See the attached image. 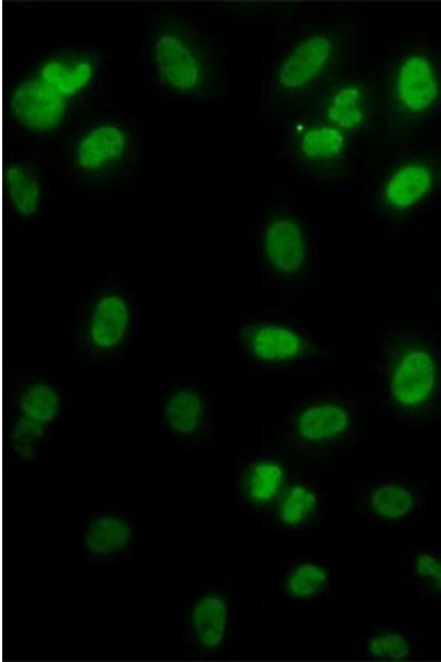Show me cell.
<instances>
[{"label": "cell", "mask_w": 441, "mask_h": 662, "mask_svg": "<svg viewBox=\"0 0 441 662\" xmlns=\"http://www.w3.org/2000/svg\"><path fill=\"white\" fill-rule=\"evenodd\" d=\"M144 121L118 110L82 119L61 137L53 166L71 189L88 195L122 190L141 171L146 157Z\"/></svg>", "instance_id": "1"}, {"label": "cell", "mask_w": 441, "mask_h": 662, "mask_svg": "<svg viewBox=\"0 0 441 662\" xmlns=\"http://www.w3.org/2000/svg\"><path fill=\"white\" fill-rule=\"evenodd\" d=\"M141 310L140 284L109 269L77 298L64 348L84 366L115 367L140 341Z\"/></svg>", "instance_id": "2"}, {"label": "cell", "mask_w": 441, "mask_h": 662, "mask_svg": "<svg viewBox=\"0 0 441 662\" xmlns=\"http://www.w3.org/2000/svg\"><path fill=\"white\" fill-rule=\"evenodd\" d=\"M378 398L395 424L422 428L441 414V339L427 327L387 332L376 362Z\"/></svg>", "instance_id": "3"}, {"label": "cell", "mask_w": 441, "mask_h": 662, "mask_svg": "<svg viewBox=\"0 0 441 662\" xmlns=\"http://www.w3.org/2000/svg\"><path fill=\"white\" fill-rule=\"evenodd\" d=\"M141 74L146 87L168 102H205L217 88L212 46L191 22L170 14L144 21Z\"/></svg>", "instance_id": "4"}, {"label": "cell", "mask_w": 441, "mask_h": 662, "mask_svg": "<svg viewBox=\"0 0 441 662\" xmlns=\"http://www.w3.org/2000/svg\"><path fill=\"white\" fill-rule=\"evenodd\" d=\"M364 418L363 406L352 397L332 392L304 395L287 407L279 439L301 462L329 463L355 447Z\"/></svg>", "instance_id": "5"}, {"label": "cell", "mask_w": 441, "mask_h": 662, "mask_svg": "<svg viewBox=\"0 0 441 662\" xmlns=\"http://www.w3.org/2000/svg\"><path fill=\"white\" fill-rule=\"evenodd\" d=\"M378 104L399 125H417L441 113V46L424 41L397 53L383 75Z\"/></svg>", "instance_id": "6"}, {"label": "cell", "mask_w": 441, "mask_h": 662, "mask_svg": "<svg viewBox=\"0 0 441 662\" xmlns=\"http://www.w3.org/2000/svg\"><path fill=\"white\" fill-rule=\"evenodd\" d=\"M228 339L234 352L256 370L311 365L332 350L302 323L262 314L238 316Z\"/></svg>", "instance_id": "7"}, {"label": "cell", "mask_w": 441, "mask_h": 662, "mask_svg": "<svg viewBox=\"0 0 441 662\" xmlns=\"http://www.w3.org/2000/svg\"><path fill=\"white\" fill-rule=\"evenodd\" d=\"M235 588L229 580L197 586L169 618V630L192 659H214L229 647L236 624Z\"/></svg>", "instance_id": "8"}, {"label": "cell", "mask_w": 441, "mask_h": 662, "mask_svg": "<svg viewBox=\"0 0 441 662\" xmlns=\"http://www.w3.org/2000/svg\"><path fill=\"white\" fill-rule=\"evenodd\" d=\"M163 439L186 451L201 452L217 444V404L212 387L198 377H169L154 403Z\"/></svg>", "instance_id": "9"}, {"label": "cell", "mask_w": 441, "mask_h": 662, "mask_svg": "<svg viewBox=\"0 0 441 662\" xmlns=\"http://www.w3.org/2000/svg\"><path fill=\"white\" fill-rule=\"evenodd\" d=\"M24 67L84 108L106 92L111 77L112 54L95 43L72 41L37 51Z\"/></svg>", "instance_id": "10"}, {"label": "cell", "mask_w": 441, "mask_h": 662, "mask_svg": "<svg viewBox=\"0 0 441 662\" xmlns=\"http://www.w3.org/2000/svg\"><path fill=\"white\" fill-rule=\"evenodd\" d=\"M351 38L341 26L303 35L281 57L270 78V92L292 99L316 93L336 75L347 56Z\"/></svg>", "instance_id": "11"}, {"label": "cell", "mask_w": 441, "mask_h": 662, "mask_svg": "<svg viewBox=\"0 0 441 662\" xmlns=\"http://www.w3.org/2000/svg\"><path fill=\"white\" fill-rule=\"evenodd\" d=\"M348 509L383 531L416 528L428 513L429 484L405 473L379 472L357 488Z\"/></svg>", "instance_id": "12"}, {"label": "cell", "mask_w": 441, "mask_h": 662, "mask_svg": "<svg viewBox=\"0 0 441 662\" xmlns=\"http://www.w3.org/2000/svg\"><path fill=\"white\" fill-rule=\"evenodd\" d=\"M141 514L119 504L92 506L72 530V554L89 564L140 565Z\"/></svg>", "instance_id": "13"}, {"label": "cell", "mask_w": 441, "mask_h": 662, "mask_svg": "<svg viewBox=\"0 0 441 662\" xmlns=\"http://www.w3.org/2000/svg\"><path fill=\"white\" fill-rule=\"evenodd\" d=\"M441 199V153L409 151L384 171L374 194L378 215L399 220L429 209Z\"/></svg>", "instance_id": "14"}, {"label": "cell", "mask_w": 441, "mask_h": 662, "mask_svg": "<svg viewBox=\"0 0 441 662\" xmlns=\"http://www.w3.org/2000/svg\"><path fill=\"white\" fill-rule=\"evenodd\" d=\"M257 252L261 270L284 284H301L314 265V248L308 223L286 206L270 209L260 220Z\"/></svg>", "instance_id": "15"}, {"label": "cell", "mask_w": 441, "mask_h": 662, "mask_svg": "<svg viewBox=\"0 0 441 662\" xmlns=\"http://www.w3.org/2000/svg\"><path fill=\"white\" fill-rule=\"evenodd\" d=\"M4 100L9 125L32 140L62 135L82 109L25 67L10 73Z\"/></svg>", "instance_id": "16"}, {"label": "cell", "mask_w": 441, "mask_h": 662, "mask_svg": "<svg viewBox=\"0 0 441 662\" xmlns=\"http://www.w3.org/2000/svg\"><path fill=\"white\" fill-rule=\"evenodd\" d=\"M290 468L268 453L249 448L240 450L233 462L229 510L266 522Z\"/></svg>", "instance_id": "17"}, {"label": "cell", "mask_w": 441, "mask_h": 662, "mask_svg": "<svg viewBox=\"0 0 441 662\" xmlns=\"http://www.w3.org/2000/svg\"><path fill=\"white\" fill-rule=\"evenodd\" d=\"M332 510L333 495L326 485L291 467L265 523H269L281 537L304 538L320 530Z\"/></svg>", "instance_id": "18"}, {"label": "cell", "mask_w": 441, "mask_h": 662, "mask_svg": "<svg viewBox=\"0 0 441 662\" xmlns=\"http://www.w3.org/2000/svg\"><path fill=\"white\" fill-rule=\"evenodd\" d=\"M311 102L309 118L340 129L349 139L370 128L378 103L367 79L335 77L314 93Z\"/></svg>", "instance_id": "19"}, {"label": "cell", "mask_w": 441, "mask_h": 662, "mask_svg": "<svg viewBox=\"0 0 441 662\" xmlns=\"http://www.w3.org/2000/svg\"><path fill=\"white\" fill-rule=\"evenodd\" d=\"M9 412L56 430L71 421V396L60 380L28 364L14 366Z\"/></svg>", "instance_id": "20"}, {"label": "cell", "mask_w": 441, "mask_h": 662, "mask_svg": "<svg viewBox=\"0 0 441 662\" xmlns=\"http://www.w3.org/2000/svg\"><path fill=\"white\" fill-rule=\"evenodd\" d=\"M4 207L15 227L35 225L51 207L53 194L47 178L32 158H11L3 171Z\"/></svg>", "instance_id": "21"}, {"label": "cell", "mask_w": 441, "mask_h": 662, "mask_svg": "<svg viewBox=\"0 0 441 662\" xmlns=\"http://www.w3.org/2000/svg\"><path fill=\"white\" fill-rule=\"evenodd\" d=\"M298 162L311 172H335L345 163L349 138L340 129L308 117L287 126Z\"/></svg>", "instance_id": "22"}, {"label": "cell", "mask_w": 441, "mask_h": 662, "mask_svg": "<svg viewBox=\"0 0 441 662\" xmlns=\"http://www.w3.org/2000/svg\"><path fill=\"white\" fill-rule=\"evenodd\" d=\"M335 570L313 553H301L280 567L276 588L288 601L311 605L334 595Z\"/></svg>", "instance_id": "23"}, {"label": "cell", "mask_w": 441, "mask_h": 662, "mask_svg": "<svg viewBox=\"0 0 441 662\" xmlns=\"http://www.w3.org/2000/svg\"><path fill=\"white\" fill-rule=\"evenodd\" d=\"M423 653L421 636L407 622L387 618L372 623L358 637L355 654L375 661H408Z\"/></svg>", "instance_id": "24"}, {"label": "cell", "mask_w": 441, "mask_h": 662, "mask_svg": "<svg viewBox=\"0 0 441 662\" xmlns=\"http://www.w3.org/2000/svg\"><path fill=\"white\" fill-rule=\"evenodd\" d=\"M402 575L420 597L441 602V546L409 545L401 552Z\"/></svg>", "instance_id": "25"}, {"label": "cell", "mask_w": 441, "mask_h": 662, "mask_svg": "<svg viewBox=\"0 0 441 662\" xmlns=\"http://www.w3.org/2000/svg\"><path fill=\"white\" fill-rule=\"evenodd\" d=\"M56 431L47 425L9 412L4 431L9 460L23 465L40 462Z\"/></svg>", "instance_id": "26"}]
</instances>
